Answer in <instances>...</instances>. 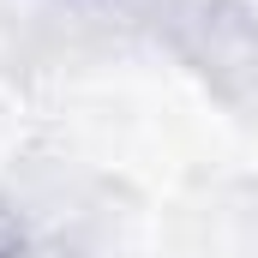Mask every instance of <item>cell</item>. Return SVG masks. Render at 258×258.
I'll list each match as a JSON object with an SVG mask.
<instances>
[{"label":"cell","instance_id":"1","mask_svg":"<svg viewBox=\"0 0 258 258\" xmlns=\"http://www.w3.org/2000/svg\"><path fill=\"white\" fill-rule=\"evenodd\" d=\"M174 48L228 108L258 114V0H192Z\"/></svg>","mask_w":258,"mask_h":258},{"label":"cell","instance_id":"2","mask_svg":"<svg viewBox=\"0 0 258 258\" xmlns=\"http://www.w3.org/2000/svg\"><path fill=\"white\" fill-rule=\"evenodd\" d=\"M36 246V234H30V216L12 204V198L0 192V258H30Z\"/></svg>","mask_w":258,"mask_h":258}]
</instances>
